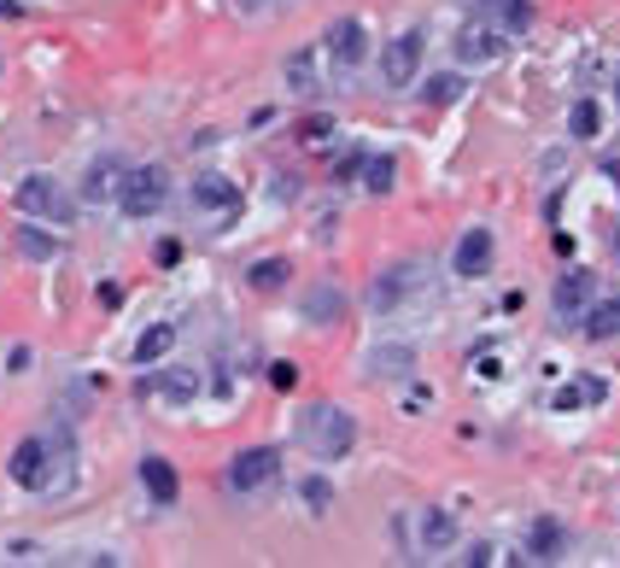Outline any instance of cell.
<instances>
[{"label": "cell", "mask_w": 620, "mask_h": 568, "mask_svg": "<svg viewBox=\"0 0 620 568\" xmlns=\"http://www.w3.org/2000/svg\"><path fill=\"white\" fill-rule=\"evenodd\" d=\"M299 440L317 452L322 463H340L357 445V417L346 405H310L299 417Z\"/></svg>", "instance_id": "cell-1"}, {"label": "cell", "mask_w": 620, "mask_h": 568, "mask_svg": "<svg viewBox=\"0 0 620 568\" xmlns=\"http://www.w3.org/2000/svg\"><path fill=\"white\" fill-rule=\"evenodd\" d=\"M222 480H229V492H264L282 480V452L275 445H246V452H234L229 457V469H222Z\"/></svg>", "instance_id": "cell-2"}, {"label": "cell", "mask_w": 620, "mask_h": 568, "mask_svg": "<svg viewBox=\"0 0 620 568\" xmlns=\"http://www.w3.org/2000/svg\"><path fill=\"white\" fill-rule=\"evenodd\" d=\"M164 200H170V170L164 164H135L124 177V194H117V205H124L129 217L164 212Z\"/></svg>", "instance_id": "cell-3"}, {"label": "cell", "mask_w": 620, "mask_h": 568, "mask_svg": "<svg viewBox=\"0 0 620 568\" xmlns=\"http://www.w3.org/2000/svg\"><path fill=\"white\" fill-rule=\"evenodd\" d=\"M7 475L19 480L24 492H47V487H54V440H42V434L19 440V445H12Z\"/></svg>", "instance_id": "cell-4"}, {"label": "cell", "mask_w": 620, "mask_h": 568, "mask_svg": "<svg viewBox=\"0 0 620 568\" xmlns=\"http://www.w3.org/2000/svg\"><path fill=\"white\" fill-rule=\"evenodd\" d=\"M12 200H19V212H24V217H42V223H71V212H77L71 194H65V188H59L54 177H42V170H36V177H24Z\"/></svg>", "instance_id": "cell-5"}, {"label": "cell", "mask_w": 620, "mask_h": 568, "mask_svg": "<svg viewBox=\"0 0 620 568\" xmlns=\"http://www.w3.org/2000/svg\"><path fill=\"white\" fill-rule=\"evenodd\" d=\"M422 59H427L422 30H404V36H392V42L381 47V77H387V89H410V82L422 77Z\"/></svg>", "instance_id": "cell-6"}, {"label": "cell", "mask_w": 620, "mask_h": 568, "mask_svg": "<svg viewBox=\"0 0 620 568\" xmlns=\"http://www.w3.org/2000/svg\"><path fill=\"white\" fill-rule=\"evenodd\" d=\"M504 54H509V30L504 24H492V19L462 24V36H457V59L462 65H492V59H504Z\"/></svg>", "instance_id": "cell-7"}, {"label": "cell", "mask_w": 620, "mask_h": 568, "mask_svg": "<svg viewBox=\"0 0 620 568\" xmlns=\"http://www.w3.org/2000/svg\"><path fill=\"white\" fill-rule=\"evenodd\" d=\"M322 54H329L340 71H357V65L369 59V30H364V19H334L329 36H322Z\"/></svg>", "instance_id": "cell-8"}, {"label": "cell", "mask_w": 620, "mask_h": 568, "mask_svg": "<svg viewBox=\"0 0 620 568\" xmlns=\"http://www.w3.org/2000/svg\"><path fill=\"white\" fill-rule=\"evenodd\" d=\"M364 375H369V382H410V375H416V347H404V340H387V347H369V357H364Z\"/></svg>", "instance_id": "cell-9"}, {"label": "cell", "mask_w": 620, "mask_h": 568, "mask_svg": "<svg viewBox=\"0 0 620 568\" xmlns=\"http://www.w3.org/2000/svg\"><path fill=\"white\" fill-rule=\"evenodd\" d=\"M422 287V264H392L375 275V287H369V305L375 311H392V305H404L410 294Z\"/></svg>", "instance_id": "cell-10"}, {"label": "cell", "mask_w": 620, "mask_h": 568, "mask_svg": "<svg viewBox=\"0 0 620 568\" xmlns=\"http://www.w3.org/2000/svg\"><path fill=\"white\" fill-rule=\"evenodd\" d=\"M457 545V515L451 510H422L416 515V550H422V557H445V550H451Z\"/></svg>", "instance_id": "cell-11"}, {"label": "cell", "mask_w": 620, "mask_h": 568, "mask_svg": "<svg viewBox=\"0 0 620 568\" xmlns=\"http://www.w3.org/2000/svg\"><path fill=\"white\" fill-rule=\"evenodd\" d=\"M124 177H129V164L124 159H94L89 164V177H82V200L89 205H106L124 194Z\"/></svg>", "instance_id": "cell-12"}, {"label": "cell", "mask_w": 620, "mask_h": 568, "mask_svg": "<svg viewBox=\"0 0 620 568\" xmlns=\"http://www.w3.org/2000/svg\"><path fill=\"white\" fill-rule=\"evenodd\" d=\"M592 270H567V275H556V317L562 322H579L585 317V305H592Z\"/></svg>", "instance_id": "cell-13"}, {"label": "cell", "mask_w": 620, "mask_h": 568, "mask_svg": "<svg viewBox=\"0 0 620 568\" xmlns=\"http://www.w3.org/2000/svg\"><path fill=\"white\" fill-rule=\"evenodd\" d=\"M567 550V527L556 515H539V522L527 527V563H556Z\"/></svg>", "instance_id": "cell-14"}, {"label": "cell", "mask_w": 620, "mask_h": 568, "mask_svg": "<svg viewBox=\"0 0 620 568\" xmlns=\"http://www.w3.org/2000/svg\"><path fill=\"white\" fill-rule=\"evenodd\" d=\"M492 252H497V240H492V229H469L457 240V252H451V270L457 275H480L492 264Z\"/></svg>", "instance_id": "cell-15"}, {"label": "cell", "mask_w": 620, "mask_h": 568, "mask_svg": "<svg viewBox=\"0 0 620 568\" xmlns=\"http://www.w3.org/2000/svg\"><path fill=\"white\" fill-rule=\"evenodd\" d=\"M141 487H147L152 504H176L182 480H176V469H170V457H141Z\"/></svg>", "instance_id": "cell-16"}, {"label": "cell", "mask_w": 620, "mask_h": 568, "mask_svg": "<svg viewBox=\"0 0 620 568\" xmlns=\"http://www.w3.org/2000/svg\"><path fill=\"white\" fill-rule=\"evenodd\" d=\"M187 194H194L199 212H234V205H240V188H234L229 177H199Z\"/></svg>", "instance_id": "cell-17"}, {"label": "cell", "mask_w": 620, "mask_h": 568, "mask_svg": "<svg viewBox=\"0 0 620 568\" xmlns=\"http://www.w3.org/2000/svg\"><path fill=\"white\" fill-rule=\"evenodd\" d=\"M340 311H346V294H340L334 282H322V287H310V294H305V317L317 322V329L340 322Z\"/></svg>", "instance_id": "cell-18"}, {"label": "cell", "mask_w": 620, "mask_h": 568, "mask_svg": "<svg viewBox=\"0 0 620 568\" xmlns=\"http://www.w3.org/2000/svg\"><path fill=\"white\" fill-rule=\"evenodd\" d=\"M579 329H585V340H615V334H620V299H597V305H585Z\"/></svg>", "instance_id": "cell-19"}, {"label": "cell", "mask_w": 620, "mask_h": 568, "mask_svg": "<svg viewBox=\"0 0 620 568\" xmlns=\"http://www.w3.org/2000/svg\"><path fill=\"white\" fill-rule=\"evenodd\" d=\"M287 89H292V94H317V89H322V65H317V47H299V54L287 59Z\"/></svg>", "instance_id": "cell-20"}, {"label": "cell", "mask_w": 620, "mask_h": 568, "mask_svg": "<svg viewBox=\"0 0 620 568\" xmlns=\"http://www.w3.org/2000/svg\"><path fill=\"white\" fill-rule=\"evenodd\" d=\"M287 275H292L287 258H257V264L246 270V282L257 287V294H282V287H287Z\"/></svg>", "instance_id": "cell-21"}, {"label": "cell", "mask_w": 620, "mask_h": 568, "mask_svg": "<svg viewBox=\"0 0 620 568\" xmlns=\"http://www.w3.org/2000/svg\"><path fill=\"white\" fill-rule=\"evenodd\" d=\"M392 182H399V159H392V152H369L364 159V188L369 194H392Z\"/></svg>", "instance_id": "cell-22"}, {"label": "cell", "mask_w": 620, "mask_h": 568, "mask_svg": "<svg viewBox=\"0 0 620 568\" xmlns=\"http://www.w3.org/2000/svg\"><path fill=\"white\" fill-rule=\"evenodd\" d=\"M170 347H176V322H159V329H147L135 340V364H159Z\"/></svg>", "instance_id": "cell-23"}, {"label": "cell", "mask_w": 620, "mask_h": 568, "mask_svg": "<svg viewBox=\"0 0 620 568\" xmlns=\"http://www.w3.org/2000/svg\"><path fill=\"white\" fill-rule=\"evenodd\" d=\"M152 393H159V399H194L199 375L194 370H164V375H152Z\"/></svg>", "instance_id": "cell-24"}, {"label": "cell", "mask_w": 620, "mask_h": 568, "mask_svg": "<svg viewBox=\"0 0 620 568\" xmlns=\"http://www.w3.org/2000/svg\"><path fill=\"white\" fill-rule=\"evenodd\" d=\"M486 19H492V24H504L509 36H515V30H527V24H532V7H527V0H492Z\"/></svg>", "instance_id": "cell-25"}, {"label": "cell", "mask_w": 620, "mask_h": 568, "mask_svg": "<svg viewBox=\"0 0 620 568\" xmlns=\"http://www.w3.org/2000/svg\"><path fill=\"white\" fill-rule=\"evenodd\" d=\"M422 100H427V106H451V100H462V77H457V71L427 77V82H422Z\"/></svg>", "instance_id": "cell-26"}, {"label": "cell", "mask_w": 620, "mask_h": 568, "mask_svg": "<svg viewBox=\"0 0 620 568\" xmlns=\"http://www.w3.org/2000/svg\"><path fill=\"white\" fill-rule=\"evenodd\" d=\"M19 252H24V258H54V252H59V240H54V235H42V229H19Z\"/></svg>", "instance_id": "cell-27"}, {"label": "cell", "mask_w": 620, "mask_h": 568, "mask_svg": "<svg viewBox=\"0 0 620 568\" xmlns=\"http://www.w3.org/2000/svg\"><path fill=\"white\" fill-rule=\"evenodd\" d=\"M567 129H574V141H592L597 135V100H579L574 117H567Z\"/></svg>", "instance_id": "cell-28"}, {"label": "cell", "mask_w": 620, "mask_h": 568, "mask_svg": "<svg viewBox=\"0 0 620 568\" xmlns=\"http://www.w3.org/2000/svg\"><path fill=\"white\" fill-rule=\"evenodd\" d=\"M592 399H602V382H579V387L556 393V410H574V405H592Z\"/></svg>", "instance_id": "cell-29"}, {"label": "cell", "mask_w": 620, "mask_h": 568, "mask_svg": "<svg viewBox=\"0 0 620 568\" xmlns=\"http://www.w3.org/2000/svg\"><path fill=\"white\" fill-rule=\"evenodd\" d=\"M299 492H305V504H310V510H317V515H322V510H329V504H334V487H329V480H317V475H310V480H305V487H299Z\"/></svg>", "instance_id": "cell-30"}, {"label": "cell", "mask_w": 620, "mask_h": 568, "mask_svg": "<svg viewBox=\"0 0 620 568\" xmlns=\"http://www.w3.org/2000/svg\"><path fill=\"white\" fill-rule=\"evenodd\" d=\"M364 159H369V152H346V159L334 164V182H352V177H364Z\"/></svg>", "instance_id": "cell-31"}, {"label": "cell", "mask_w": 620, "mask_h": 568, "mask_svg": "<svg viewBox=\"0 0 620 568\" xmlns=\"http://www.w3.org/2000/svg\"><path fill=\"white\" fill-rule=\"evenodd\" d=\"M269 382L282 387V393H287V387H299V364H269Z\"/></svg>", "instance_id": "cell-32"}, {"label": "cell", "mask_w": 620, "mask_h": 568, "mask_svg": "<svg viewBox=\"0 0 620 568\" xmlns=\"http://www.w3.org/2000/svg\"><path fill=\"white\" fill-rule=\"evenodd\" d=\"M462 563H474V568H480V563H504V557H497V545H474Z\"/></svg>", "instance_id": "cell-33"}, {"label": "cell", "mask_w": 620, "mask_h": 568, "mask_svg": "<svg viewBox=\"0 0 620 568\" xmlns=\"http://www.w3.org/2000/svg\"><path fill=\"white\" fill-rule=\"evenodd\" d=\"M305 141H329V117H310V124H305Z\"/></svg>", "instance_id": "cell-34"}, {"label": "cell", "mask_w": 620, "mask_h": 568, "mask_svg": "<svg viewBox=\"0 0 620 568\" xmlns=\"http://www.w3.org/2000/svg\"><path fill=\"white\" fill-rule=\"evenodd\" d=\"M615 252H620V235H615Z\"/></svg>", "instance_id": "cell-35"}]
</instances>
